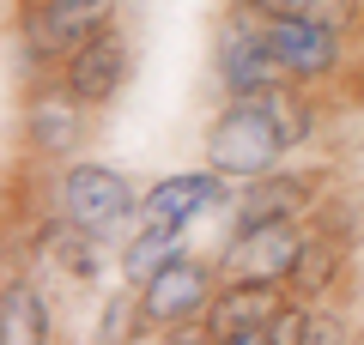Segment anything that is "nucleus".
<instances>
[{
	"label": "nucleus",
	"instance_id": "f257e3e1",
	"mask_svg": "<svg viewBox=\"0 0 364 345\" xmlns=\"http://www.w3.org/2000/svg\"><path fill=\"white\" fill-rule=\"evenodd\" d=\"M291 146V133H286V121H279V103H273V91L267 97H237L231 109L213 121V133H207V164L219 170V176H267L273 170V158Z\"/></svg>",
	"mask_w": 364,
	"mask_h": 345
},
{
	"label": "nucleus",
	"instance_id": "f03ea898",
	"mask_svg": "<svg viewBox=\"0 0 364 345\" xmlns=\"http://www.w3.org/2000/svg\"><path fill=\"white\" fill-rule=\"evenodd\" d=\"M55 194H61V218H67V224L97 230V236L122 230V224H128V212L140 206V200H134V188H128V176H116V170H104V164H73Z\"/></svg>",
	"mask_w": 364,
	"mask_h": 345
},
{
	"label": "nucleus",
	"instance_id": "7ed1b4c3",
	"mask_svg": "<svg viewBox=\"0 0 364 345\" xmlns=\"http://www.w3.org/2000/svg\"><path fill=\"white\" fill-rule=\"evenodd\" d=\"M213 267L207 261H188L176 255L164 273H152V279L140 285V309H146V327H182V321H195L213 309Z\"/></svg>",
	"mask_w": 364,
	"mask_h": 345
},
{
	"label": "nucleus",
	"instance_id": "20e7f679",
	"mask_svg": "<svg viewBox=\"0 0 364 345\" xmlns=\"http://www.w3.org/2000/svg\"><path fill=\"white\" fill-rule=\"evenodd\" d=\"M267 43L279 49V61H286V79H322L334 73L340 61V37L334 25H322L316 13H267Z\"/></svg>",
	"mask_w": 364,
	"mask_h": 345
},
{
	"label": "nucleus",
	"instance_id": "39448f33",
	"mask_svg": "<svg viewBox=\"0 0 364 345\" xmlns=\"http://www.w3.org/2000/svg\"><path fill=\"white\" fill-rule=\"evenodd\" d=\"M298 224L291 218H273V224H255V230H237L231 255H225V273L231 279H291V267H298Z\"/></svg>",
	"mask_w": 364,
	"mask_h": 345
},
{
	"label": "nucleus",
	"instance_id": "423d86ee",
	"mask_svg": "<svg viewBox=\"0 0 364 345\" xmlns=\"http://www.w3.org/2000/svg\"><path fill=\"white\" fill-rule=\"evenodd\" d=\"M116 0H43L31 13V49L37 55H73L97 31H109Z\"/></svg>",
	"mask_w": 364,
	"mask_h": 345
},
{
	"label": "nucleus",
	"instance_id": "0eeeda50",
	"mask_svg": "<svg viewBox=\"0 0 364 345\" xmlns=\"http://www.w3.org/2000/svg\"><path fill=\"white\" fill-rule=\"evenodd\" d=\"M122 79H128V43H122V31H97L91 43H79L67 55V97H79V103L116 97Z\"/></svg>",
	"mask_w": 364,
	"mask_h": 345
},
{
	"label": "nucleus",
	"instance_id": "6e6552de",
	"mask_svg": "<svg viewBox=\"0 0 364 345\" xmlns=\"http://www.w3.org/2000/svg\"><path fill=\"white\" fill-rule=\"evenodd\" d=\"M279 285L273 279H231L219 285V297H213L207 309V327L213 339H231V333H267L273 321H279Z\"/></svg>",
	"mask_w": 364,
	"mask_h": 345
},
{
	"label": "nucleus",
	"instance_id": "1a4fd4ad",
	"mask_svg": "<svg viewBox=\"0 0 364 345\" xmlns=\"http://www.w3.org/2000/svg\"><path fill=\"white\" fill-rule=\"evenodd\" d=\"M219 73H225V91L231 97H267L286 79V61L267 43V31H231L225 37V55H219Z\"/></svg>",
	"mask_w": 364,
	"mask_h": 345
},
{
	"label": "nucleus",
	"instance_id": "9d476101",
	"mask_svg": "<svg viewBox=\"0 0 364 345\" xmlns=\"http://www.w3.org/2000/svg\"><path fill=\"white\" fill-rule=\"evenodd\" d=\"M225 194V182H219V170H188V176H164L158 188H146V200H140V218L146 224H195L200 212H207L213 200Z\"/></svg>",
	"mask_w": 364,
	"mask_h": 345
},
{
	"label": "nucleus",
	"instance_id": "9b49d317",
	"mask_svg": "<svg viewBox=\"0 0 364 345\" xmlns=\"http://www.w3.org/2000/svg\"><path fill=\"white\" fill-rule=\"evenodd\" d=\"M310 188L291 176H255V188H243V206H237V230H255V224H273V218H298Z\"/></svg>",
	"mask_w": 364,
	"mask_h": 345
},
{
	"label": "nucleus",
	"instance_id": "f8f14e48",
	"mask_svg": "<svg viewBox=\"0 0 364 345\" xmlns=\"http://www.w3.org/2000/svg\"><path fill=\"white\" fill-rule=\"evenodd\" d=\"M0 345H49V309H43L37 285L13 279L0 291Z\"/></svg>",
	"mask_w": 364,
	"mask_h": 345
},
{
	"label": "nucleus",
	"instance_id": "ddd939ff",
	"mask_svg": "<svg viewBox=\"0 0 364 345\" xmlns=\"http://www.w3.org/2000/svg\"><path fill=\"white\" fill-rule=\"evenodd\" d=\"M340 261H346V248L334 243V236H304V248H298V267H291V291L310 303V297H322V291H334V279H340Z\"/></svg>",
	"mask_w": 364,
	"mask_h": 345
},
{
	"label": "nucleus",
	"instance_id": "4468645a",
	"mask_svg": "<svg viewBox=\"0 0 364 345\" xmlns=\"http://www.w3.org/2000/svg\"><path fill=\"white\" fill-rule=\"evenodd\" d=\"M176 255H182V224H146L140 236L122 248V273H128L134 285H146L152 273H164Z\"/></svg>",
	"mask_w": 364,
	"mask_h": 345
},
{
	"label": "nucleus",
	"instance_id": "2eb2a0df",
	"mask_svg": "<svg viewBox=\"0 0 364 345\" xmlns=\"http://www.w3.org/2000/svg\"><path fill=\"white\" fill-rule=\"evenodd\" d=\"M79 97H37L31 103V115H25V128H31V140L43 146V152H67V146L79 140V109H73Z\"/></svg>",
	"mask_w": 364,
	"mask_h": 345
},
{
	"label": "nucleus",
	"instance_id": "dca6fc26",
	"mask_svg": "<svg viewBox=\"0 0 364 345\" xmlns=\"http://www.w3.org/2000/svg\"><path fill=\"white\" fill-rule=\"evenodd\" d=\"M140 321H146V309H140V297H109L104 303V321H97V345H128L134 333H140Z\"/></svg>",
	"mask_w": 364,
	"mask_h": 345
},
{
	"label": "nucleus",
	"instance_id": "f3484780",
	"mask_svg": "<svg viewBox=\"0 0 364 345\" xmlns=\"http://www.w3.org/2000/svg\"><path fill=\"white\" fill-rule=\"evenodd\" d=\"M304 333H310V315H304V309H279V321L267 327V339L273 345H304Z\"/></svg>",
	"mask_w": 364,
	"mask_h": 345
},
{
	"label": "nucleus",
	"instance_id": "a211bd4d",
	"mask_svg": "<svg viewBox=\"0 0 364 345\" xmlns=\"http://www.w3.org/2000/svg\"><path fill=\"white\" fill-rule=\"evenodd\" d=\"M170 345H213V327H195V321H182V327H170Z\"/></svg>",
	"mask_w": 364,
	"mask_h": 345
},
{
	"label": "nucleus",
	"instance_id": "6ab92c4d",
	"mask_svg": "<svg viewBox=\"0 0 364 345\" xmlns=\"http://www.w3.org/2000/svg\"><path fill=\"white\" fill-rule=\"evenodd\" d=\"M213 345H273L267 333H231V339H213Z\"/></svg>",
	"mask_w": 364,
	"mask_h": 345
}]
</instances>
